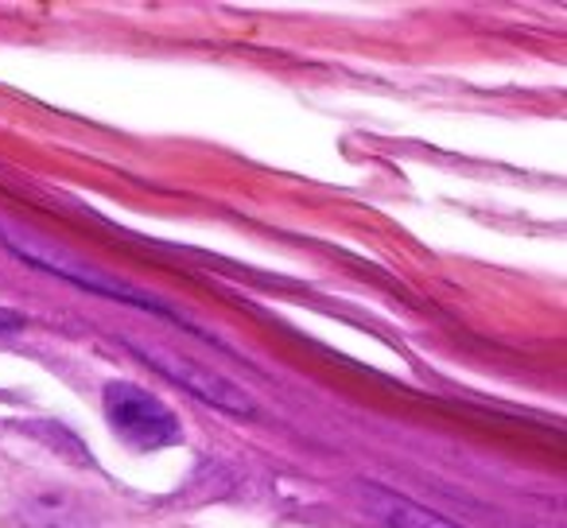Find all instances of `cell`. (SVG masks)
<instances>
[{
    "label": "cell",
    "instance_id": "5b68a950",
    "mask_svg": "<svg viewBox=\"0 0 567 528\" xmlns=\"http://www.w3.org/2000/svg\"><path fill=\"white\" fill-rule=\"evenodd\" d=\"M28 528H97L90 505L79 494H66V489H40L24 501L20 509Z\"/></svg>",
    "mask_w": 567,
    "mask_h": 528
},
{
    "label": "cell",
    "instance_id": "6da1fadb",
    "mask_svg": "<svg viewBox=\"0 0 567 528\" xmlns=\"http://www.w3.org/2000/svg\"><path fill=\"white\" fill-rule=\"evenodd\" d=\"M102 401L117 439L133 451H159L179 439V416L148 389L133 385V381H110Z\"/></svg>",
    "mask_w": 567,
    "mask_h": 528
},
{
    "label": "cell",
    "instance_id": "3957f363",
    "mask_svg": "<svg viewBox=\"0 0 567 528\" xmlns=\"http://www.w3.org/2000/svg\"><path fill=\"white\" fill-rule=\"evenodd\" d=\"M4 245H12V249H17L20 257L32 260V265H40V269H43V272H51V277H63V280H71V284H79V288H90V292L113 296V300L133 303V308H144V311H152V315L179 319V315H172V311H167L164 303H152L148 296L136 292V288L113 284V280L97 277V272L90 269V265H82V260L66 257V252L51 249V245H43V241H32V237H12V234H4Z\"/></svg>",
    "mask_w": 567,
    "mask_h": 528
},
{
    "label": "cell",
    "instance_id": "8992f818",
    "mask_svg": "<svg viewBox=\"0 0 567 528\" xmlns=\"http://www.w3.org/2000/svg\"><path fill=\"white\" fill-rule=\"evenodd\" d=\"M20 327H24V315H20V311L0 308V339H4V334H17Z\"/></svg>",
    "mask_w": 567,
    "mask_h": 528
},
{
    "label": "cell",
    "instance_id": "277c9868",
    "mask_svg": "<svg viewBox=\"0 0 567 528\" xmlns=\"http://www.w3.org/2000/svg\"><path fill=\"white\" fill-rule=\"evenodd\" d=\"M362 505L385 528H463L451 517H443V513L427 509L420 501H409V497L393 494L385 486H373V482H362Z\"/></svg>",
    "mask_w": 567,
    "mask_h": 528
},
{
    "label": "cell",
    "instance_id": "7a4b0ae2",
    "mask_svg": "<svg viewBox=\"0 0 567 528\" xmlns=\"http://www.w3.org/2000/svg\"><path fill=\"white\" fill-rule=\"evenodd\" d=\"M128 346H133L136 354L152 365V370H159L164 377H172L175 385H183L187 393H195L198 401H206L210 408H221V412H229V416H257V404L249 401V393H245L237 381H229L226 373L210 370V365L195 362V358L179 354V350H172V346H156V342L128 339Z\"/></svg>",
    "mask_w": 567,
    "mask_h": 528
}]
</instances>
